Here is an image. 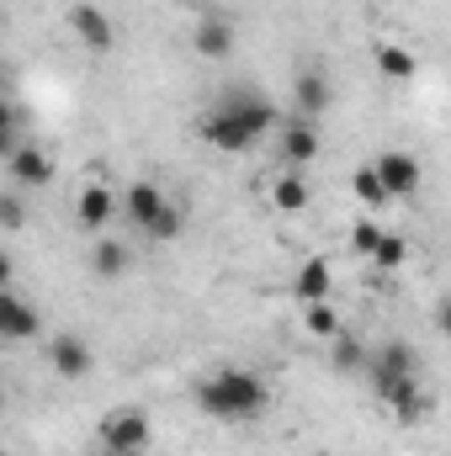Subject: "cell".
<instances>
[{"instance_id": "obj_26", "label": "cell", "mask_w": 451, "mask_h": 456, "mask_svg": "<svg viewBox=\"0 0 451 456\" xmlns=\"http://www.w3.org/2000/svg\"><path fill=\"white\" fill-rule=\"evenodd\" d=\"M436 330L451 340V297H441V303H436Z\"/></svg>"}, {"instance_id": "obj_3", "label": "cell", "mask_w": 451, "mask_h": 456, "mask_svg": "<svg viewBox=\"0 0 451 456\" xmlns=\"http://www.w3.org/2000/svg\"><path fill=\"white\" fill-rule=\"evenodd\" d=\"M122 218H127V228H138V233H149V239H176V233H181L176 202H170L154 181H133V186L122 191Z\"/></svg>"}, {"instance_id": "obj_18", "label": "cell", "mask_w": 451, "mask_h": 456, "mask_svg": "<svg viewBox=\"0 0 451 456\" xmlns=\"http://www.w3.org/2000/svg\"><path fill=\"white\" fill-rule=\"evenodd\" d=\"M377 69L388 75V80H414V69H420V59L404 48V43H382L377 48Z\"/></svg>"}, {"instance_id": "obj_7", "label": "cell", "mask_w": 451, "mask_h": 456, "mask_svg": "<svg viewBox=\"0 0 451 456\" xmlns=\"http://www.w3.org/2000/svg\"><path fill=\"white\" fill-rule=\"evenodd\" d=\"M48 366H53V377H64V382H86V377H91V366H96V350H91L86 335L64 330V335H53V340H48Z\"/></svg>"}, {"instance_id": "obj_20", "label": "cell", "mask_w": 451, "mask_h": 456, "mask_svg": "<svg viewBox=\"0 0 451 456\" xmlns=\"http://www.w3.org/2000/svg\"><path fill=\"white\" fill-rule=\"evenodd\" d=\"M271 202H276V213H303L308 208V186L298 175H282V181H271Z\"/></svg>"}, {"instance_id": "obj_6", "label": "cell", "mask_w": 451, "mask_h": 456, "mask_svg": "<svg viewBox=\"0 0 451 456\" xmlns=\"http://www.w3.org/2000/svg\"><path fill=\"white\" fill-rule=\"evenodd\" d=\"M372 170H377V181H382V191H388L393 202L414 197V191H420V181H425V165H420L409 149H382V154L372 159Z\"/></svg>"}, {"instance_id": "obj_2", "label": "cell", "mask_w": 451, "mask_h": 456, "mask_svg": "<svg viewBox=\"0 0 451 456\" xmlns=\"http://www.w3.org/2000/svg\"><path fill=\"white\" fill-rule=\"evenodd\" d=\"M266 403H271V387L255 371H244V366H224V371H213V377L197 382V409L208 419H224V425L260 419Z\"/></svg>"}, {"instance_id": "obj_9", "label": "cell", "mask_w": 451, "mask_h": 456, "mask_svg": "<svg viewBox=\"0 0 451 456\" xmlns=\"http://www.w3.org/2000/svg\"><path fill=\"white\" fill-rule=\"evenodd\" d=\"M330 102H335L330 75H324L319 64H303V69L292 75V107H298V117H324Z\"/></svg>"}, {"instance_id": "obj_5", "label": "cell", "mask_w": 451, "mask_h": 456, "mask_svg": "<svg viewBox=\"0 0 451 456\" xmlns=\"http://www.w3.org/2000/svg\"><path fill=\"white\" fill-rule=\"evenodd\" d=\"M96 441H102V452H112V456H144L149 441H154V425H149L144 409H112L102 419Z\"/></svg>"}, {"instance_id": "obj_19", "label": "cell", "mask_w": 451, "mask_h": 456, "mask_svg": "<svg viewBox=\"0 0 451 456\" xmlns=\"http://www.w3.org/2000/svg\"><path fill=\"white\" fill-rule=\"evenodd\" d=\"M303 324H308V335H319V340H340V335H345L335 303H308V308H303Z\"/></svg>"}, {"instance_id": "obj_11", "label": "cell", "mask_w": 451, "mask_h": 456, "mask_svg": "<svg viewBox=\"0 0 451 456\" xmlns=\"http://www.w3.org/2000/svg\"><path fill=\"white\" fill-rule=\"evenodd\" d=\"M37 335H43V314L21 292H0V340L21 345V340H37Z\"/></svg>"}, {"instance_id": "obj_1", "label": "cell", "mask_w": 451, "mask_h": 456, "mask_svg": "<svg viewBox=\"0 0 451 456\" xmlns=\"http://www.w3.org/2000/svg\"><path fill=\"white\" fill-rule=\"evenodd\" d=\"M271 122H276V112L260 91H228L202 117V143H213L218 154H244L250 143H260V133H271Z\"/></svg>"}, {"instance_id": "obj_4", "label": "cell", "mask_w": 451, "mask_h": 456, "mask_svg": "<svg viewBox=\"0 0 451 456\" xmlns=\"http://www.w3.org/2000/svg\"><path fill=\"white\" fill-rule=\"evenodd\" d=\"M372 387H377L382 409H388L398 425H420V419L430 414V393H425L420 371H404V377H372Z\"/></svg>"}, {"instance_id": "obj_16", "label": "cell", "mask_w": 451, "mask_h": 456, "mask_svg": "<svg viewBox=\"0 0 451 456\" xmlns=\"http://www.w3.org/2000/svg\"><path fill=\"white\" fill-rule=\"evenodd\" d=\"M319 154V127H314V117H292L287 127H282V159L287 165H308Z\"/></svg>"}, {"instance_id": "obj_22", "label": "cell", "mask_w": 451, "mask_h": 456, "mask_svg": "<svg viewBox=\"0 0 451 456\" xmlns=\"http://www.w3.org/2000/svg\"><path fill=\"white\" fill-rule=\"evenodd\" d=\"M350 186H356V197H361L366 208H388V202H393V197L382 191V181H377V170H372V165H366V170H356V175H350Z\"/></svg>"}, {"instance_id": "obj_10", "label": "cell", "mask_w": 451, "mask_h": 456, "mask_svg": "<svg viewBox=\"0 0 451 456\" xmlns=\"http://www.w3.org/2000/svg\"><path fill=\"white\" fill-rule=\"evenodd\" d=\"M70 32H75V43H86L91 53H107L117 43L112 32V16L102 11V5H91V0H80V5H70Z\"/></svg>"}, {"instance_id": "obj_8", "label": "cell", "mask_w": 451, "mask_h": 456, "mask_svg": "<svg viewBox=\"0 0 451 456\" xmlns=\"http://www.w3.org/2000/svg\"><path fill=\"white\" fill-rule=\"evenodd\" d=\"M5 175H11L16 191H37V186L53 181V159L43 154V143H21V149L5 154Z\"/></svg>"}, {"instance_id": "obj_12", "label": "cell", "mask_w": 451, "mask_h": 456, "mask_svg": "<svg viewBox=\"0 0 451 456\" xmlns=\"http://www.w3.org/2000/svg\"><path fill=\"white\" fill-rule=\"evenodd\" d=\"M192 48H197L202 59H228V53H234V21L218 16V11L197 16V27H192Z\"/></svg>"}, {"instance_id": "obj_21", "label": "cell", "mask_w": 451, "mask_h": 456, "mask_svg": "<svg viewBox=\"0 0 451 456\" xmlns=\"http://www.w3.org/2000/svg\"><path fill=\"white\" fill-rule=\"evenodd\" d=\"M382 233H388V228L377 224V218H356V224H350V249L372 260V255H377V244H382Z\"/></svg>"}, {"instance_id": "obj_27", "label": "cell", "mask_w": 451, "mask_h": 456, "mask_svg": "<svg viewBox=\"0 0 451 456\" xmlns=\"http://www.w3.org/2000/svg\"><path fill=\"white\" fill-rule=\"evenodd\" d=\"M96 456H112V452H96Z\"/></svg>"}, {"instance_id": "obj_17", "label": "cell", "mask_w": 451, "mask_h": 456, "mask_svg": "<svg viewBox=\"0 0 451 456\" xmlns=\"http://www.w3.org/2000/svg\"><path fill=\"white\" fill-rule=\"evenodd\" d=\"M91 271H96L102 281H117V276H127V271H133V249H127L122 239H102V244L91 249Z\"/></svg>"}, {"instance_id": "obj_14", "label": "cell", "mask_w": 451, "mask_h": 456, "mask_svg": "<svg viewBox=\"0 0 451 456\" xmlns=\"http://www.w3.org/2000/svg\"><path fill=\"white\" fill-rule=\"evenodd\" d=\"M112 213H122L112 186H86L80 202H75V218H80V228H91V233H102V228L112 224Z\"/></svg>"}, {"instance_id": "obj_15", "label": "cell", "mask_w": 451, "mask_h": 456, "mask_svg": "<svg viewBox=\"0 0 451 456\" xmlns=\"http://www.w3.org/2000/svg\"><path fill=\"white\" fill-rule=\"evenodd\" d=\"M366 366H372V377H404V371H420V350L409 340H382Z\"/></svg>"}, {"instance_id": "obj_25", "label": "cell", "mask_w": 451, "mask_h": 456, "mask_svg": "<svg viewBox=\"0 0 451 456\" xmlns=\"http://www.w3.org/2000/svg\"><path fill=\"white\" fill-rule=\"evenodd\" d=\"M0 228H5V233H16V228H21V197H16V191H5V197H0Z\"/></svg>"}, {"instance_id": "obj_23", "label": "cell", "mask_w": 451, "mask_h": 456, "mask_svg": "<svg viewBox=\"0 0 451 456\" xmlns=\"http://www.w3.org/2000/svg\"><path fill=\"white\" fill-rule=\"evenodd\" d=\"M404 255H409V244H404L398 233H382V244H377L372 265H377V271H398V265H404Z\"/></svg>"}, {"instance_id": "obj_24", "label": "cell", "mask_w": 451, "mask_h": 456, "mask_svg": "<svg viewBox=\"0 0 451 456\" xmlns=\"http://www.w3.org/2000/svg\"><path fill=\"white\" fill-rule=\"evenodd\" d=\"M330 361H335L340 371H356V366H366V350L350 340V335H340V340H335V355H330Z\"/></svg>"}, {"instance_id": "obj_13", "label": "cell", "mask_w": 451, "mask_h": 456, "mask_svg": "<svg viewBox=\"0 0 451 456\" xmlns=\"http://www.w3.org/2000/svg\"><path fill=\"white\" fill-rule=\"evenodd\" d=\"M330 287H335V271H330V260L324 255H314V260H303L298 265V276H292V297L308 308V303H330Z\"/></svg>"}]
</instances>
